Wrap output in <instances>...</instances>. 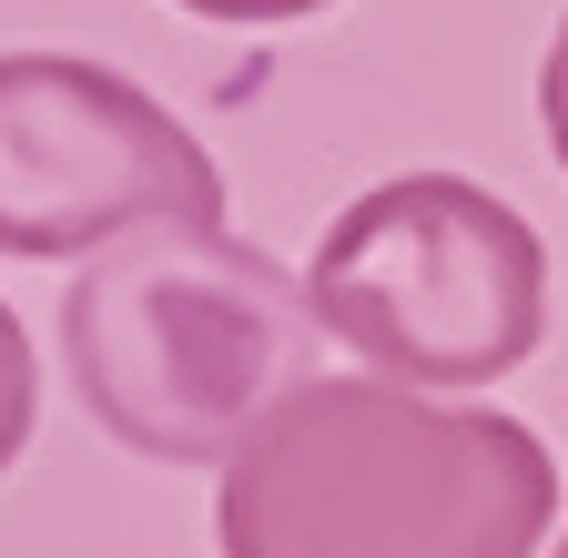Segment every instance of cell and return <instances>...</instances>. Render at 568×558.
I'll use <instances>...</instances> for the list:
<instances>
[{
  "instance_id": "cell-1",
  "label": "cell",
  "mask_w": 568,
  "mask_h": 558,
  "mask_svg": "<svg viewBox=\"0 0 568 558\" xmlns=\"http://www.w3.org/2000/svg\"><path fill=\"white\" fill-rule=\"evenodd\" d=\"M558 457L508 406L396 376H305L224 457V558H538Z\"/></svg>"
},
{
  "instance_id": "cell-2",
  "label": "cell",
  "mask_w": 568,
  "mask_h": 558,
  "mask_svg": "<svg viewBox=\"0 0 568 558\" xmlns=\"http://www.w3.org/2000/svg\"><path fill=\"white\" fill-rule=\"evenodd\" d=\"M315 305L234 234L153 224L102 244L61 295V366L92 427L163 467H224L315 376Z\"/></svg>"
},
{
  "instance_id": "cell-3",
  "label": "cell",
  "mask_w": 568,
  "mask_h": 558,
  "mask_svg": "<svg viewBox=\"0 0 568 558\" xmlns=\"http://www.w3.org/2000/svg\"><path fill=\"white\" fill-rule=\"evenodd\" d=\"M325 345L426 396H487L548 335V244L467 173H396L355 193L305 264Z\"/></svg>"
},
{
  "instance_id": "cell-4",
  "label": "cell",
  "mask_w": 568,
  "mask_h": 558,
  "mask_svg": "<svg viewBox=\"0 0 568 558\" xmlns=\"http://www.w3.org/2000/svg\"><path fill=\"white\" fill-rule=\"evenodd\" d=\"M224 234V173L142 82L82 51H0V254L92 264L122 234Z\"/></svg>"
},
{
  "instance_id": "cell-5",
  "label": "cell",
  "mask_w": 568,
  "mask_h": 558,
  "mask_svg": "<svg viewBox=\"0 0 568 558\" xmlns=\"http://www.w3.org/2000/svg\"><path fill=\"white\" fill-rule=\"evenodd\" d=\"M31 416H41V356H31L21 315L0 305V477H11V457L31 447Z\"/></svg>"
},
{
  "instance_id": "cell-6",
  "label": "cell",
  "mask_w": 568,
  "mask_h": 558,
  "mask_svg": "<svg viewBox=\"0 0 568 558\" xmlns=\"http://www.w3.org/2000/svg\"><path fill=\"white\" fill-rule=\"evenodd\" d=\"M538 122H548V153L568 173V21L548 31V61H538Z\"/></svg>"
},
{
  "instance_id": "cell-7",
  "label": "cell",
  "mask_w": 568,
  "mask_h": 558,
  "mask_svg": "<svg viewBox=\"0 0 568 558\" xmlns=\"http://www.w3.org/2000/svg\"><path fill=\"white\" fill-rule=\"evenodd\" d=\"M193 21H234V31H264V21H305V11H335V0H173Z\"/></svg>"
},
{
  "instance_id": "cell-8",
  "label": "cell",
  "mask_w": 568,
  "mask_h": 558,
  "mask_svg": "<svg viewBox=\"0 0 568 558\" xmlns=\"http://www.w3.org/2000/svg\"><path fill=\"white\" fill-rule=\"evenodd\" d=\"M538 558H568V538H548V548H538Z\"/></svg>"
}]
</instances>
